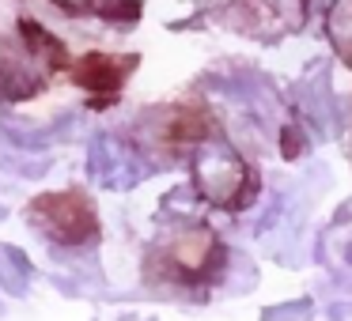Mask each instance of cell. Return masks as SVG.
Masks as SVG:
<instances>
[{"mask_svg": "<svg viewBox=\"0 0 352 321\" xmlns=\"http://www.w3.org/2000/svg\"><path fill=\"white\" fill-rule=\"evenodd\" d=\"M160 219H170V227L160 230L144 250V268H140L144 287L163 291L167 298L205 302L228 280L231 250L208 223L186 212L163 204Z\"/></svg>", "mask_w": 352, "mask_h": 321, "instance_id": "6da1fadb", "label": "cell"}, {"mask_svg": "<svg viewBox=\"0 0 352 321\" xmlns=\"http://www.w3.org/2000/svg\"><path fill=\"white\" fill-rule=\"evenodd\" d=\"M190 182L205 204L220 212H246L261 193L258 170L246 163V155L223 136L220 129H208L197 144L190 147Z\"/></svg>", "mask_w": 352, "mask_h": 321, "instance_id": "7a4b0ae2", "label": "cell"}, {"mask_svg": "<svg viewBox=\"0 0 352 321\" xmlns=\"http://www.w3.org/2000/svg\"><path fill=\"white\" fill-rule=\"evenodd\" d=\"M23 215L54 250H84V246L99 242V235H102L99 208H95V200L80 185L42 193V197H34L27 204Z\"/></svg>", "mask_w": 352, "mask_h": 321, "instance_id": "3957f363", "label": "cell"}, {"mask_svg": "<svg viewBox=\"0 0 352 321\" xmlns=\"http://www.w3.org/2000/svg\"><path fill=\"white\" fill-rule=\"evenodd\" d=\"M160 163L148 159L140 152V144H129V140H118L110 132H99L87 147V178L102 189H114V193H125V189H137L140 182L155 174Z\"/></svg>", "mask_w": 352, "mask_h": 321, "instance_id": "277c9868", "label": "cell"}, {"mask_svg": "<svg viewBox=\"0 0 352 321\" xmlns=\"http://www.w3.org/2000/svg\"><path fill=\"white\" fill-rule=\"evenodd\" d=\"M311 4L314 0H239L220 16L228 19V27H235L239 34L254 42H280L303 31Z\"/></svg>", "mask_w": 352, "mask_h": 321, "instance_id": "5b68a950", "label": "cell"}, {"mask_svg": "<svg viewBox=\"0 0 352 321\" xmlns=\"http://www.w3.org/2000/svg\"><path fill=\"white\" fill-rule=\"evenodd\" d=\"M292 114L322 140L344 132L341 99L333 95V84H329V64L314 61L311 69L296 80V87H292Z\"/></svg>", "mask_w": 352, "mask_h": 321, "instance_id": "8992f818", "label": "cell"}, {"mask_svg": "<svg viewBox=\"0 0 352 321\" xmlns=\"http://www.w3.org/2000/svg\"><path fill=\"white\" fill-rule=\"evenodd\" d=\"M140 64L137 54L118 57V54H84L76 61H69V80L84 91L99 95V102H110L118 91L125 87V80L133 76V69Z\"/></svg>", "mask_w": 352, "mask_h": 321, "instance_id": "52a82bcc", "label": "cell"}, {"mask_svg": "<svg viewBox=\"0 0 352 321\" xmlns=\"http://www.w3.org/2000/svg\"><path fill=\"white\" fill-rule=\"evenodd\" d=\"M314 257L337 287L352 291V200L337 204V212L329 215V223L314 242Z\"/></svg>", "mask_w": 352, "mask_h": 321, "instance_id": "ba28073f", "label": "cell"}, {"mask_svg": "<svg viewBox=\"0 0 352 321\" xmlns=\"http://www.w3.org/2000/svg\"><path fill=\"white\" fill-rule=\"evenodd\" d=\"M65 16L72 19H102L114 27H137V19L144 16V0H50Z\"/></svg>", "mask_w": 352, "mask_h": 321, "instance_id": "9c48e42d", "label": "cell"}, {"mask_svg": "<svg viewBox=\"0 0 352 321\" xmlns=\"http://www.w3.org/2000/svg\"><path fill=\"white\" fill-rule=\"evenodd\" d=\"M34 280V265L19 246L0 242V291L4 295H27Z\"/></svg>", "mask_w": 352, "mask_h": 321, "instance_id": "30bf717a", "label": "cell"}, {"mask_svg": "<svg viewBox=\"0 0 352 321\" xmlns=\"http://www.w3.org/2000/svg\"><path fill=\"white\" fill-rule=\"evenodd\" d=\"M326 38L333 54L352 69V0H333L326 8Z\"/></svg>", "mask_w": 352, "mask_h": 321, "instance_id": "8fae6325", "label": "cell"}, {"mask_svg": "<svg viewBox=\"0 0 352 321\" xmlns=\"http://www.w3.org/2000/svg\"><path fill=\"white\" fill-rule=\"evenodd\" d=\"M261 321H318V310H314V298H292V302H276L261 310Z\"/></svg>", "mask_w": 352, "mask_h": 321, "instance_id": "7c38bea8", "label": "cell"}, {"mask_svg": "<svg viewBox=\"0 0 352 321\" xmlns=\"http://www.w3.org/2000/svg\"><path fill=\"white\" fill-rule=\"evenodd\" d=\"M326 321H352V302H337V306H329Z\"/></svg>", "mask_w": 352, "mask_h": 321, "instance_id": "4fadbf2b", "label": "cell"}, {"mask_svg": "<svg viewBox=\"0 0 352 321\" xmlns=\"http://www.w3.org/2000/svg\"><path fill=\"white\" fill-rule=\"evenodd\" d=\"M349 163H352V136H349Z\"/></svg>", "mask_w": 352, "mask_h": 321, "instance_id": "5bb4252c", "label": "cell"}, {"mask_svg": "<svg viewBox=\"0 0 352 321\" xmlns=\"http://www.w3.org/2000/svg\"><path fill=\"white\" fill-rule=\"evenodd\" d=\"M0 313H4V306H0Z\"/></svg>", "mask_w": 352, "mask_h": 321, "instance_id": "9a60e30c", "label": "cell"}]
</instances>
